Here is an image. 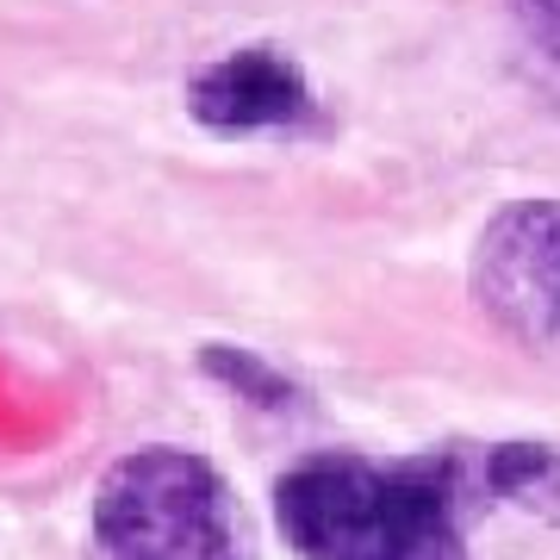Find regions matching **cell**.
Segmentation results:
<instances>
[{
  "label": "cell",
  "instance_id": "cell-1",
  "mask_svg": "<svg viewBox=\"0 0 560 560\" xmlns=\"http://www.w3.org/2000/svg\"><path fill=\"white\" fill-rule=\"evenodd\" d=\"M486 511H499L486 442L312 448L275 480V529L300 560H474Z\"/></svg>",
  "mask_w": 560,
  "mask_h": 560
},
{
  "label": "cell",
  "instance_id": "cell-7",
  "mask_svg": "<svg viewBox=\"0 0 560 560\" xmlns=\"http://www.w3.org/2000/svg\"><path fill=\"white\" fill-rule=\"evenodd\" d=\"M511 25L529 69L560 94V0H511Z\"/></svg>",
  "mask_w": 560,
  "mask_h": 560
},
{
  "label": "cell",
  "instance_id": "cell-4",
  "mask_svg": "<svg viewBox=\"0 0 560 560\" xmlns=\"http://www.w3.org/2000/svg\"><path fill=\"white\" fill-rule=\"evenodd\" d=\"M180 106L206 138L249 143V138H305L324 125V101L305 62L275 38H243L206 57L180 81Z\"/></svg>",
  "mask_w": 560,
  "mask_h": 560
},
{
  "label": "cell",
  "instance_id": "cell-6",
  "mask_svg": "<svg viewBox=\"0 0 560 560\" xmlns=\"http://www.w3.org/2000/svg\"><path fill=\"white\" fill-rule=\"evenodd\" d=\"M200 374L219 393H231L237 405H249V411H261V418H293V411H305V386L280 368V361H268L261 349H249V342H200Z\"/></svg>",
  "mask_w": 560,
  "mask_h": 560
},
{
  "label": "cell",
  "instance_id": "cell-3",
  "mask_svg": "<svg viewBox=\"0 0 560 560\" xmlns=\"http://www.w3.org/2000/svg\"><path fill=\"white\" fill-rule=\"evenodd\" d=\"M467 300L523 355L560 361V194L504 200L474 231Z\"/></svg>",
  "mask_w": 560,
  "mask_h": 560
},
{
  "label": "cell",
  "instance_id": "cell-5",
  "mask_svg": "<svg viewBox=\"0 0 560 560\" xmlns=\"http://www.w3.org/2000/svg\"><path fill=\"white\" fill-rule=\"evenodd\" d=\"M486 474H492L499 511H523V517L560 529V442H536V436L486 442Z\"/></svg>",
  "mask_w": 560,
  "mask_h": 560
},
{
  "label": "cell",
  "instance_id": "cell-2",
  "mask_svg": "<svg viewBox=\"0 0 560 560\" xmlns=\"http://www.w3.org/2000/svg\"><path fill=\"white\" fill-rule=\"evenodd\" d=\"M88 536L101 560H261L231 474L180 442H138L106 460Z\"/></svg>",
  "mask_w": 560,
  "mask_h": 560
}]
</instances>
